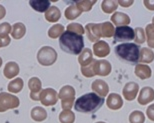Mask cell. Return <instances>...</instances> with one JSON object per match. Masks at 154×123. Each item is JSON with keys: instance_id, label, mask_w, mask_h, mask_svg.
I'll list each match as a JSON object with an SVG mask.
<instances>
[{"instance_id": "obj_1", "label": "cell", "mask_w": 154, "mask_h": 123, "mask_svg": "<svg viewBox=\"0 0 154 123\" xmlns=\"http://www.w3.org/2000/svg\"><path fill=\"white\" fill-rule=\"evenodd\" d=\"M105 102L103 97L96 93H86L80 96L74 103V109L81 113H95L98 111Z\"/></svg>"}, {"instance_id": "obj_2", "label": "cell", "mask_w": 154, "mask_h": 123, "mask_svg": "<svg viewBox=\"0 0 154 123\" xmlns=\"http://www.w3.org/2000/svg\"><path fill=\"white\" fill-rule=\"evenodd\" d=\"M59 45L60 48L66 53L78 55L83 51V47H84L83 35H79L67 30L60 36Z\"/></svg>"}, {"instance_id": "obj_3", "label": "cell", "mask_w": 154, "mask_h": 123, "mask_svg": "<svg viewBox=\"0 0 154 123\" xmlns=\"http://www.w3.org/2000/svg\"><path fill=\"white\" fill-rule=\"evenodd\" d=\"M115 55L125 63L137 65L140 61V47L136 43H121L114 48Z\"/></svg>"}, {"instance_id": "obj_4", "label": "cell", "mask_w": 154, "mask_h": 123, "mask_svg": "<svg viewBox=\"0 0 154 123\" xmlns=\"http://www.w3.org/2000/svg\"><path fill=\"white\" fill-rule=\"evenodd\" d=\"M58 97L61 99L63 110H70L72 106H74V97L75 90L72 86L66 85L60 89Z\"/></svg>"}, {"instance_id": "obj_5", "label": "cell", "mask_w": 154, "mask_h": 123, "mask_svg": "<svg viewBox=\"0 0 154 123\" xmlns=\"http://www.w3.org/2000/svg\"><path fill=\"white\" fill-rule=\"evenodd\" d=\"M37 58L40 64L44 66H49L56 61L57 53L50 46H44L38 51Z\"/></svg>"}, {"instance_id": "obj_6", "label": "cell", "mask_w": 154, "mask_h": 123, "mask_svg": "<svg viewBox=\"0 0 154 123\" xmlns=\"http://www.w3.org/2000/svg\"><path fill=\"white\" fill-rule=\"evenodd\" d=\"M135 39L134 29L130 26H118L114 31V42L132 41Z\"/></svg>"}, {"instance_id": "obj_7", "label": "cell", "mask_w": 154, "mask_h": 123, "mask_svg": "<svg viewBox=\"0 0 154 123\" xmlns=\"http://www.w3.org/2000/svg\"><path fill=\"white\" fill-rule=\"evenodd\" d=\"M19 105V99L17 97L5 92L0 93V112H3L9 108H15Z\"/></svg>"}, {"instance_id": "obj_8", "label": "cell", "mask_w": 154, "mask_h": 123, "mask_svg": "<svg viewBox=\"0 0 154 123\" xmlns=\"http://www.w3.org/2000/svg\"><path fill=\"white\" fill-rule=\"evenodd\" d=\"M57 92L52 88H46L40 92L39 94V100L41 101L42 104H44L46 106L54 105L57 102Z\"/></svg>"}, {"instance_id": "obj_9", "label": "cell", "mask_w": 154, "mask_h": 123, "mask_svg": "<svg viewBox=\"0 0 154 123\" xmlns=\"http://www.w3.org/2000/svg\"><path fill=\"white\" fill-rule=\"evenodd\" d=\"M85 31L86 34H87V38L93 42H98L100 37L102 36V34H101V24L88 23L85 26Z\"/></svg>"}, {"instance_id": "obj_10", "label": "cell", "mask_w": 154, "mask_h": 123, "mask_svg": "<svg viewBox=\"0 0 154 123\" xmlns=\"http://www.w3.org/2000/svg\"><path fill=\"white\" fill-rule=\"evenodd\" d=\"M111 64L109 61L100 59L96 60L94 64V73L95 75H100V76H107L111 72Z\"/></svg>"}, {"instance_id": "obj_11", "label": "cell", "mask_w": 154, "mask_h": 123, "mask_svg": "<svg viewBox=\"0 0 154 123\" xmlns=\"http://www.w3.org/2000/svg\"><path fill=\"white\" fill-rule=\"evenodd\" d=\"M138 90H139V85L135 82H128L126 83L124 88H123V97L126 100L132 101L137 96Z\"/></svg>"}, {"instance_id": "obj_12", "label": "cell", "mask_w": 154, "mask_h": 123, "mask_svg": "<svg viewBox=\"0 0 154 123\" xmlns=\"http://www.w3.org/2000/svg\"><path fill=\"white\" fill-rule=\"evenodd\" d=\"M154 100V89L145 86L140 90V93L138 95V103L140 105H146Z\"/></svg>"}, {"instance_id": "obj_13", "label": "cell", "mask_w": 154, "mask_h": 123, "mask_svg": "<svg viewBox=\"0 0 154 123\" xmlns=\"http://www.w3.org/2000/svg\"><path fill=\"white\" fill-rule=\"evenodd\" d=\"M91 88L94 92H96L97 95H99L101 97H105L109 92V86L108 84L101 79H97L94 80L91 84Z\"/></svg>"}, {"instance_id": "obj_14", "label": "cell", "mask_w": 154, "mask_h": 123, "mask_svg": "<svg viewBox=\"0 0 154 123\" xmlns=\"http://www.w3.org/2000/svg\"><path fill=\"white\" fill-rule=\"evenodd\" d=\"M93 52L97 57H105L110 53L109 44L106 41L99 40L93 45Z\"/></svg>"}, {"instance_id": "obj_15", "label": "cell", "mask_w": 154, "mask_h": 123, "mask_svg": "<svg viewBox=\"0 0 154 123\" xmlns=\"http://www.w3.org/2000/svg\"><path fill=\"white\" fill-rule=\"evenodd\" d=\"M106 104L109 109L111 110H118L123 106L122 97L117 93H111L108 95L106 100Z\"/></svg>"}, {"instance_id": "obj_16", "label": "cell", "mask_w": 154, "mask_h": 123, "mask_svg": "<svg viewBox=\"0 0 154 123\" xmlns=\"http://www.w3.org/2000/svg\"><path fill=\"white\" fill-rule=\"evenodd\" d=\"M111 21L118 26H127L130 24V17L127 14L122 13V12H114L111 16Z\"/></svg>"}, {"instance_id": "obj_17", "label": "cell", "mask_w": 154, "mask_h": 123, "mask_svg": "<svg viewBox=\"0 0 154 123\" xmlns=\"http://www.w3.org/2000/svg\"><path fill=\"white\" fill-rule=\"evenodd\" d=\"M152 71L151 68L148 65H144V64H137L135 66V75L137 76L138 78L142 79H148L151 77Z\"/></svg>"}, {"instance_id": "obj_18", "label": "cell", "mask_w": 154, "mask_h": 123, "mask_svg": "<svg viewBox=\"0 0 154 123\" xmlns=\"http://www.w3.org/2000/svg\"><path fill=\"white\" fill-rule=\"evenodd\" d=\"M29 88L31 89V99L32 100H39V96L37 93L41 89V82L37 77H33L29 80Z\"/></svg>"}, {"instance_id": "obj_19", "label": "cell", "mask_w": 154, "mask_h": 123, "mask_svg": "<svg viewBox=\"0 0 154 123\" xmlns=\"http://www.w3.org/2000/svg\"><path fill=\"white\" fill-rule=\"evenodd\" d=\"M78 61L81 66H86L88 64H90L93 61V55H92L91 49L89 48L83 49V51L79 54Z\"/></svg>"}, {"instance_id": "obj_20", "label": "cell", "mask_w": 154, "mask_h": 123, "mask_svg": "<svg viewBox=\"0 0 154 123\" xmlns=\"http://www.w3.org/2000/svg\"><path fill=\"white\" fill-rule=\"evenodd\" d=\"M60 17H61V12L56 6H51L45 13L46 20L49 21V22H56V21L60 19Z\"/></svg>"}, {"instance_id": "obj_21", "label": "cell", "mask_w": 154, "mask_h": 123, "mask_svg": "<svg viewBox=\"0 0 154 123\" xmlns=\"http://www.w3.org/2000/svg\"><path fill=\"white\" fill-rule=\"evenodd\" d=\"M154 60V52L149 48H140V61L143 63H151Z\"/></svg>"}, {"instance_id": "obj_22", "label": "cell", "mask_w": 154, "mask_h": 123, "mask_svg": "<svg viewBox=\"0 0 154 123\" xmlns=\"http://www.w3.org/2000/svg\"><path fill=\"white\" fill-rule=\"evenodd\" d=\"M19 72V66L15 62H8L4 68V75L7 78H12Z\"/></svg>"}, {"instance_id": "obj_23", "label": "cell", "mask_w": 154, "mask_h": 123, "mask_svg": "<svg viewBox=\"0 0 154 123\" xmlns=\"http://www.w3.org/2000/svg\"><path fill=\"white\" fill-rule=\"evenodd\" d=\"M30 6L38 12H46L50 6V1H29Z\"/></svg>"}, {"instance_id": "obj_24", "label": "cell", "mask_w": 154, "mask_h": 123, "mask_svg": "<svg viewBox=\"0 0 154 123\" xmlns=\"http://www.w3.org/2000/svg\"><path fill=\"white\" fill-rule=\"evenodd\" d=\"M81 13H82V11L79 10V9L77 8L75 3H73L72 5H70L69 7L66 8L65 17L67 18V19H69V20H73V19H75V18L78 17Z\"/></svg>"}, {"instance_id": "obj_25", "label": "cell", "mask_w": 154, "mask_h": 123, "mask_svg": "<svg viewBox=\"0 0 154 123\" xmlns=\"http://www.w3.org/2000/svg\"><path fill=\"white\" fill-rule=\"evenodd\" d=\"M31 117L35 121H43L47 117V113L41 107H35L31 110Z\"/></svg>"}, {"instance_id": "obj_26", "label": "cell", "mask_w": 154, "mask_h": 123, "mask_svg": "<svg viewBox=\"0 0 154 123\" xmlns=\"http://www.w3.org/2000/svg\"><path fill=\"white\" fill-rule=\"evenodd\" d=\"M114 27L111 22H104L101 24V34L103 37H112L114 36Z\"/></svg>"}, {"instance_id": "obj_27", "label": "cell", "mask_w": 154, "mask_h": 123, "mask_svg": "<svg viewBox=\"0 0 154 123\" xmlns=\"http://www.w3.org/2000/svg\"><path fill=\"white\" fill-rule=\"evenodd\" d=\"M118 1H111V0H105L102 2L101 7H102L103 12L105 13H113L117 7H118Z\"/></svg>"}, {"instance_id": "obj_28", "label": "cell", "mask_w": 154, "mask_h": 123, "mask_svg": "<svg viewBox=\"0 0 154 123\" xmlns=\"http://www.w3.org/2000/svg\"><path fill=\"white\" fill-rule=\"evenodd\" d=\"M61 123H73L75 121V115L71 110H63L59 115Z\"/></svg>"}, {"instance_id": "obj_29", "label": "cell", "mask_w": 154, "mask_h": 123, "mask_svg": "<svg viewBox=\"0 0 154 123\" xmlns=\"http://www.w3.org/2000/svg\"><path fill=\"white\" fill-rule=\"evenodd\" d=\"M147 44L150 48H154V24H148L145 29Z\"/></svg>"}, {"instance_id": "obj_30", "label": "cell", "mask_w": 154, "mask_h": 123, "mask_svg": "<svg viewBox=\"0 0 154 123\" xmlns=\"http://www.w3.org/2000/svg\"><path fill=\"white\" fill-rule=\"evenodd\" d=\"M145 121V116L142 111L135 110L129 116V122L130 123H144Z\"/></svg>"}, {"instance_id": "obj_31", "label": "cell", "mask_w": 154, "mask_h": 123, "mask_svg": "<svg viewBox=\"0 0 154 123\" xmlns=\"http://www.w3.org/2000/svg\"><path fill=\"white\" fill-rule=\"evenodd\" d=\"M64 32V27L61 24H56L53 25L49 29L48 31V36L50 38H57L59 35H62V33Z\"/></svg>"}, {"instance_id": "obj_32", "label": "cell", "mask_w": 154, "mask_h": 123, "mask_svg": "<svg viewBox=\"0 0 154 123\" xmlns=\"http://www.w3.org/2000/svg\"><path fill=\"white\" fill-rule=\"evenodd\" d=\"M25 33V27L22 23H15L13 26V31H12V36L15 39H19L24 35Z\"/></svg>"}, {"instance_id": "obj_33", "label": "cell", "mask_w": 154, "mask_h": 123, "mask_svg": "<svg viewBox=\"0 0 154 123\" xmlns=\"http://www.w3.org/2000/svg\"><path fill=\"white\" fill-rule=\"evenodd\" d=\"M135 32V41H136V44H142V43L145 42L146 40V35H145V30H144L142 27H137V28L134 29Z\"/></svg>"}, {"instance_id": "obj_34", "label": "cell", "mask_w": 154, "mask_h": 123, "mask_svg": "<svg viewBox=\"0 0 154 123\" xmlns=\"http://www.w3.org/2000/svg\"><path fill=\"white\" fill-rule=\"evenodd\" d=\"M95 59H93V61L88 64V65L86 66H81V73L83 75L85 76V77H93V76L95 75L94 73V64H95Z\"/></svg>"}, {"instance_id": "obj_35", "label": "cell", "mask_w": 154, "mask_h": 123, "mask_svg": "<svg viewBox=\"0 0 154 123\" xmlns=\"http://www.w3.org/2000/svg\"><path fill=\"white\" fill-rule=\"evenodd\" d=\"M74 3L77 6V8L83 12V11L91 10L92 6L96 3V1H95V0H92V1H75Z\"/></svg>"}, {"instance_id": "obj_36", "label": "cell", "mask_w": 154, "mask_h": 123, "mask_svg": "<svg viewBox=\"0 0 154 123\" xmlns=\"http://www.w3.org/2000/svg\"><path fill=\"white\" fill-rule=\"evenodd\" d=\"M22 87H23V82H22V79L21 78L15 79V80L11 81L8 84V90L11 91V92H14V93L19 92Z\"/></svg>"}, {"instance_id": "obj_37", "label": "cell", "mask_w": 154, "mask_h": 123, "mask_svg": "<svg viewBox=\"0 0 154 123\" xmlns=\"http://www.w3.org/2000/svg\"><path fill=\"white\" fill-rule=\"evenodd\" d=\"M67 30H68V31L77 33V34H79V35H83V34H84V31H85V29L83 28L82 25H80L79 23L69 24V25L67 26Z\"/></svg>"}, {"instance_id": "obj_38", "label": "cell", "mask_w": 154, "mask_h": 123, "mask_svg": "<svg viewBox=\"0 0 154 123\" xmlns=\"http://www.w3.org/2000/svg\"><path fill=\"white\" fill-rule=\"evenodd\" d=\"M11 26L8 23H2L0 24V37L6 38L8 37V33H10Z\"/></svg>"}, {"instance_id": "obj_39", "label": "cell", "mask_w": 154, "mask_h": 123, "mask_svg": "<svg viewBox=\"0 0 154 123\" xmlns=\"http://www.w3.org/2000/svg\"><path fill=\"white\" fill-rule=\"evenodd\" d=\"M146 115L151 121H154V104L149 105L146 110Z\"/></svg>"}, {"instance_id": "obj_40", "label": "cell", "mask_w": 154, "mask_h": 123, "mask_svg": "<svg viewBox=\"0 0 154 123\" xmlns=\"http://www.w3.org/2000/svg\"><path fill=\"white\" fill-rule=\"evenodd\" d=\"M143 3L147 9H149V10H154V1H151V0H145Z\"/></svg>"}, {"instance_id": "obj_41", "label": "cell", "mask_w": 154, "mask_h": 123, "mask_svg": "<svg viewBox=\"0 0 154 123\" xmlns=\"http://www.w3.org/2000/svg\"><path fill=\"white\" fill-rule=\"evenodd\" d=\"M118 4L121 5L122 7H129L133 4V1H118Z\"/></svg>"}, {"instance_id": "obj_42", "label": "cell", "mask_w": 154, "mask_h": 123, "mask_svg": "<svg viewBox=\"0 0 154 123\" xmlns=\"http://www.w3.org/2000/svg\"><path fill=\"white\" fill-rule=\"evenodd\" d=\"M4 15H5V8L2 5H0V19L4 17Z\"/></svg>"}, {"instance_id": "obj_43", "label": "cell", "mask_w": 154, "mask_h": 123, "mask_svg": "<svg viewBox=\"0 0 154 123\" xmlns=\"http://www.w3.org/2000/svg\"><path fill=\"white\" fill-rule=\"evenodd\" d=\"M96 123H106V122H103V121H98V122H96Z\"/></svg>"}, {"instance_id": "obj_44", "label": "cell", "mask_w": 154, "mask_h": 123, "mask_svg": "<svg viewBox=\"0 0 154 123\" xmlns=\"http://www.w3.org/2000/svg\"><path fill=\"white\" fill-rule=\"evenodd\" d=\"M1 63H2V60H1V58H0V66H1Z\"/></svg>"}, {"instance_id": "obj_45", "label": "cell", "mask_w": 154, "mask_h": 123, "mask_svg": "<svg viewBox=\"0 0 154 123\" xmlns=\"http://www.w3.org/2000/svg\"><path fill=\"white\" fill-rule=\"evenodd\" d=\"M152 24H154V17L152 18Z\"/></svg>"}]
</instances>
